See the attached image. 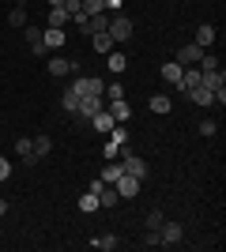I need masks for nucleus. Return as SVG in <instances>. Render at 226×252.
<instances>
[{
	"instance_id": "1",
	"label": "nucleus",
	"mask_w": 226,
	"mask_h": 252,
	"mask_svg": "<svg viewBox=\"0 0 226 252\" xmlns=\"http://www.w3.org/2000/svg\"><path fill=\"white\" fill-rule=\"evenodd\" d=\"M200 83L211 91V98H215L219 105L226 102V75H223V68H215V72H204V79H200Z\"/></svg>"
},
{
	"instance_id": "2",
	"label": "nucleus",
	"mask_w": 226,
	"mask_h": 252,
	"mask_svg": "<svg viewBox=\"0 0 226 252\" xmlns=\"http://www.w3.org/2000/svg\"><path fill=\"white\" fill-rule=\"evenodd\" d=\"M106 34L113 38V42H129V38H132V19H129V15H121V11H113Z\"/></svg>"
},
{
	"instance_id": "3",
	"label": "nucleus",
	"mask_w": 226,
	"mask_h": 252,
	"mask_svg": "<svg viewBox=\"0 0 226 252\" xmlns=\"http://www.w3.org/2000/svg\"><path fill=\"white\" fill-rule=\"evenodd\" d=\"M181 237H185V226H181V222H162V226H159V245H162V249L181 245Z\"/></svg>"
},
{
	"instance_id": "4",
	"label": "nucleus",
	"mask_w": 226,
	"mask_h": 252,
	"mask_svg": "<svg viewBox=\"0 0 226 252\" xmlns=\"http://www.w3.org/2000/svg\"><path fill=\"white\" fill-rule=\"evenodd\" d=\"M102 79H98V75H75V83L68 87V91H75V94L79 98H87V94H102Z\"/></svg>"
},
{
	"instance_id": "5",
	"label": "nucleus",
	"mask_w": 226,
	"mask_h": 252,
	"mask_svg": "<svg viewBox=\"0 0 226 252\" xmlns=\"http://www.w3.org/2000/svg\"><path fill=\"white\" fill-rule=\"evenodd\" d=\"M121 166H125V173H129V177H147V162H143L140 155H129V151L121 147Z\"/></svg>"
},
{
	"instance_id": "6",
	"label": "nucleus",
	"mask_w": 226,
	"mask_h": 252,
	"mask_svg": "<svg viewBox=\"0 0 226 252\" xmlns=\"http://www.w3.org/2000/svg\"><path fill=\"white\" fill-rule=\"evenodd\" d=\"M204 53H207V49H200L196 42H189V45H181V49H177V57H173V61L181 64V68H193V64L204 61Z\"/></svg>"
},
{
	"instance_id": "7",
	"label": "nucleus",
	"mask_w": 226,
	"mask_h": 252,
	"mask_svg": "<svg viewBox=\"0 0 226 252\" xmlns=\"http://www.w3.org/2000/svg\"><path fill=\"white\" fill-rule=\"evenodd\" d=\"M113 189H117L121 200H136V196H140V177H129V173H121V177L113 181Z\"/></svg>"
},
{
	"instance_id": "8",
	"label": "nucleus",
	"mask_w": 226,
	"mask_h": 252,
	"mask_svg": "<svg viewBox=\"0 0 226 252\" xmlns=\"http://www.w3.org/2000/svg\"><path fill=\"white\" fill-rule=\"evenodd\" d=\"M200 79H204V72L193 64V68H185V72H181V79H177V91H181V94H189L193 87H200Z\"/></svg>"
},
{
	"instance_id": "9",
	"label": "nucleus",
	"mask_w": 226,
	"mask_h": 252,
	"mask_svg": "<svg viewBox=\"0 0 226 252\" xmlns=\"http://www.w3.org/2000/svg\"><path fill=\"white\" fill-rule=\"evenodd\" d=\"M65 38H68V34L61 31V27H45V31H42V45H45L49 53L61 49V45H65Z\"/></svg>"
},
{
	"instance_id": "10",
	"label": "nucleus",
	"mask_w": 226,
	"mask_h": 252,
	"mask_svg": "<svg viewBox=\"0 0 226 252\" xmlns=\"http://www.w3.org/2000/svg\"><path fill=\"white\" fill-rule=\"evenodd\" d=\"M91 125H95V132H102V136H109V132H113V125H117V121L109 117V109H98V113L91 117Z\"/></svg>"
},
{
	"instance_id": "11",
	"label": "nucleus",
	"mask_w": 226,
	"mask_h": 252,
	"mask_svg": "<svg viewBox=\"0 0 226 252\" xmlns=\"http://www.w3.org/2000/svg\"><path fill=\"white\" fill-rule=\"evenodd\" d=\"M121 173H125V166H121V158H109V162H106V169L98 173V181H102V185H113V181H117Z\"/></svg>"
},
{
	"instance_id": "12",
	"label": "nucleus",
	"mask_w": 226,
	"mask_h": 252,
	"mask_svg": "<svg viewBox=\"0 0 226 252\" xmlns=\"http://www.w3.org/2000/svg\"><path fill=\"white\" fill-rule=\"evenodd\" d=\"M106 109H109V117H113L117 125H125V121H132V109H129V102H125V98H117V102H109Z\"/></svg>"
},
{
	"instance_id": "13",
	"label": "nucleus",
	"mask_w": 226,
	"mask_h": 252,
	"mask_svg": "<svg viewBox=\"0 0 226 252\" xmlns=\"http://www.w3.org/2000/svg\"><path fill=\"white\" fill-rule=\"evenodd\" d=\"M91 45H95V53H102V57H106V53H113V38H109L106 31H98V34H91Z\"/></svg>"
},
{
	"instance_id": "14",
	"label": "nucleus",
	"mask_w": 226,
	"mask_h": 252,
	"mask_svg": "<svg viewBox=\"0 0 226 252\" xmlns=\"http://www.w3.org/2000/svg\"><path fill=\"white\" fill-rule=\"evenodd\" d=\"M185 98H189L193 105H215V98H211V91H207L204 83H200V87H193V91H189Z\"/></svg>"
},
{
	"instance_id": "15",
	"label": "nucleus",
	"mask_w": 226,
	"mask_h": 252,
	"mask_svg": "<svg viewBox=\"0 0 226 252\" xmlns=\"http://www.w3.org/2000/svg\"><path fill=\"white\" fill-rule=\"evenodd\" d=\"M117 203H121V196H117L113 185H102V189H98V207H117Z\"/></svg>"
},
{
	"instance_id": "16",
	"label": "nucleus",
	"mask_w": 226,
	"mask_h": 252,
	"mask_svg": "<svg viewBox=\"0 0 226 252\" xmlns=\"http://www.w3.org/2000/svg\"><path fill=\"white\" fill-rule=\"evenodd\" d=\"M196 45H200V49H207V45L215 42V27H211V23H204V27H196V38H193Z\"/></svg>"
},
{
	"instance_id": "17",
	"label": "nucleus",
	"mask_w": 226,
	"mask_h": 252,
	"mask_svg": "<svg viewBox=\"0 0 226 252\" xmlns=\"http://www.w3.org/2000/svg\"><path fill=\"white\" fill-rule=\"evenodd\" d=\"M181 72H185V68H181V64H177V61H166V64H162V79H166V83H170V87H177V79H181Z\"/></svg>"
},
{
	"instance_id": "18",
	"label": "nucleus",
	"mask_w": 226,
	"mask_h": 252,
	"mask_svg": "<svg viewBox=\"0 0 226 252\" xmlns=\"http://www.w3.org/2000/svg\"><path fill=\"white\" fill-rule=\"evenodd\" d=\"M23 31H27V42H31V49L38 53V57H45V45H42V31H38V27H23Z\"/></svg>"
},
{
	"instance_id": "19",
	"label": "nucleus",
	"mask_w": 226,
	"mask_h": 252,
	"mask_svg": "<svg viewBox=\"0 0 226 252\" xmlns=\"http://www.w3.org/2000/svg\"><path fill=\"white\" fill-rule=\"evenodd\" d=\"M31 147H34V155H38V158H45L49 151H53V139L45 136V132H38V136L31 139Z\"/></svg>"
},
{
	"instance_id": "20",
	"label": "nucleus",
	"mask_w": 226,
	"mask_h": 252,
	"mask_svg": "<svg viewBox=\"0 0 226 252\" xmlns=\"http://www.w3.org/2000/svg\"><path fill=\"white\" fill-rule=\"evenodd\" d=\"M109 19H113V11H98V15H91V34H98V31H109Z\"/></svg>"
},
{
	"instance_id": "21",
	"label": "nucleus",
	"mask_w": 226,
	"mask_h": 252,
	"mask_svg": "<svg viewBox=\"0 0 226 252\" xmlns=\"http://www.w3.org/2000/svg\"><path fill=\"white\" fill-rule=\"evenodd\" d=\"M68 68H72V61H65V57H49V75H53V79L68 75Z\"/></svg>"
},
{
	"instance_id": "22",
	"label": "nucleus",
	"mask_w": 226,
	"mask_h": 252,
	"mask_svg": "<svg viewBox=\"0 0 226 252\" xmlns=\"http://www.w3.org/2000/svg\"><path fill=\"white\" fill-rule=\"evenodd\" d=\"M106 61H109V72H125V68H129V57H125V53H117V49H113V53H106Z\"/></svg>"
},
{
	"instance_id": "23",
	"label": "nucleus",
	"mask_w": 226,
	"mask_h": 252,
	"mask_svg": "<svg viewBox=\"0 0 226 252\" xmlns=\"http://www.w3.org/2000/svg\"><path fill=\"white\" fill-rule=\"evenodd\" d=\"M170 109H173L170 94H155V98H151V113H170Z\"/></svg>"
},
{
	"instance_id": "24",
	"label": "nucleus",
	"mask_w": 226,
	"mask_h": 252,
	"mask_svg": "<svg viewBox=\"0 0 226 252\" xmlns=\"http://www.w3.org/2000/svg\"><path fill=\"white\" fill-rule=\"evenodd\" d=\"M68 19H72V15H68L65 8H49V27H61V31H65Z\"/></svg>"
},
{
	"instance_id": "25",
	"label": "nucleus",
	"mask_w": 226,
	"mask_h": 252,
	"mask_svg": "<svg viewBox=\"0 0 226 252\" xmlns=\"http://www.w3.org/2000/svg\"><path fill=\"white\" fill-rule=\"evenodd\" d=\"M79 11L91 19V15H98V11H106V0H83V4H79Z\"/></svg>"
},
{
	"instance_id": "26",
	"label": "nucleus",
	"mask_w": 226,
	"mask_h": 252,
	"mask_svg": "<svg viewBox=\"0 0 226 252\" xmlns=\"http://www.w3.org/2000/svg\"><path fill=\"white\" fill-rule=\"evenodd\" d=\"M8 23H11V27H27V8H23V4H15V8L8 11Z\"/></svg>"
},
{
	"instance_id": "27",
	"label": "nucleus",
	"mask_w": 226,
	"mask_h": 252,
	"mask_svg": "<svg viewBox=\"0 0 226 252\" xmlns=\"http://www.w3.org/2000/svg\"><path fill=\"white\" fill-rule=\"evenodd\" d=\"M91 245H95V249H102V252H113V249H117V237H113V233H102V237H95Z\"/></svg>"
},
{
	"instance_id": "28",
	"label": "nucleus",
	"mask_w": 226,
	"mask_h": 252,
	"mask_svg": "<svg viewBox=\"0 0 226 252\" xmlns=\"http://www.w3.org/2000/svg\"><path fill=\"white\" fill-rule=\"evenodd\" d=\"M79 211H83V215H95V211H98V196H95V192L79 196Z\"/></svg>"
},
{
	"instance_id": "29",
	"label": "nucleus",
	"mask_w": 226,
	"mask_h": 252,
	"mask_svg": "<svg viewBox=\"0 0 226 252\" xmlns=\"http://www.w3.org/2000/svg\"><path fill=\"white\" fill-rule=\"evenodd\" d=\"M61 105H65V113L72 117V113H75V105H79V94H75V91H65V98H61Z\"/></svg>"
},
{
	"instance_id": "30",
	"label": "nucleus",
	"mask_w": 226,
	"mask_h": 252,
	"mask_svg": "<svg viewBox=\"0 0 226 252\" xmlns=\"http://www.w3.org/2000/svg\"><path fill=\"white\" fill-rule=\"evenodd\" d=\"M109 139L125 147V143H129V128H125V125H113V132H109Z\"/></svg>"
},
{
	"instance_id": "31",
	"label": "nucleus",
	"mask_w": 226,
	"mask_h": 252,
	"mask_svg": "<svg viewBox=\"0 0 226 252\" xmlns=\"http://www.w3.org/2000/svg\"><path fill=\"white\" fill-rule=\"evenodd\" d=\"M102 155H106V162H109V158H121V143L106 139V147H102Z\"/></svg>"
},
{
	"instance_id": "32",
	"label": "nucleus",
	"mask_w": 226,
	"mask_h": 252,
	"mask_svg": "<svg viewBox=\"0 0 226 252\" xmlns=\"http://www.w3.org/2000/svg\"><path fill=\"white\" fill-rule=\"evenodd\" d=\"M162 222H166V215H162V211H151L147 215V230H159Z\"/></svg>"
},
{
	"instance_id": "33",
	"label": "nucleus",
	"mask_w": 226,
	"mask_h": 252,
	"mask_svg": "<svg viewBox=\"0 0 226 252\" xmlns=\"http://www.w3.org/2000/svg\"><path fill=\"white\" fill-rule=\"evenodd\" d=\"M215 68H219V61H215V57H207V53H204V61H200V72H215Z\"/></svg>"
},
{
	"instance_id": "34",
	"label": "nucleus",
	"mask_w": 226,
	"mask_h": 252,
	"mask_svg": "<svg viewBox=\"0 0 226 252\" xmlns=\"http://www.w3.org/2000/svg\"><path fill=\"white\" fill-rule=\"evenodd\" d=\"M15 151H19V158H23V155H31V151H34V147H31V139L23 136V139H15Z\"/></svg>"
},
{
	"instance_id": "35",
	"label": "nucleus",
	"mask_w": 226,
	"mask_h": 252,
	"mask_svg": "<svg viewBox=\"0 0 226 252\" xmlns=\"http://www.w3.org/2000/svg\"><path fill=\"white\" fill-rule=\"evenodd\" d=\"M143 245H147V249H159V230H147V237H143Z\"/></svg>"
},
{
	"instance_id": "36",
	"label": "nucleus",
	"mask_w": 226,
	"mask_h": 252,
	"mask_svg": "<svg viewBox=\"0 0 226 252\" xmlns=\"http://www.w3.org/2000/svg\"><path fill=\"white\" fill-rule=\"evenodd\" d=\"M200 136H215V121H200Z\"/></svg>"
},
{
	"instance_id": "37",
	"label": "nucleus",
	"mask_w": 226,
	"mask_h": 252,
	"mask_svg": "<svg viewBox=\"0 0 226 252\" xmlns=\"http://www.w3.org/2000/svg\"><path fill=\"white\" fill-rule=\"evenodd\" d=\"M11 177V166H8V158L0 155V181H8Z\"/></svg>"
},
{
	"instance_id": "38",
	"label": "nucleus",
	"mask_w": 226,
	"mask_h": 252,
	"mask_svg": "<svg viewBox=\"0 0 226 252\" xmlns=\"http://www.w3.org/2000/svg\"><path fill=\"white\" fill-rule=\"evenodd\" d=\"M79 4H83V0H65V11H68V15H75V11H79Z\"/></svg>"
},
{
	"instance_id": "39",
	"label": "nucleus",
	"mask_w": 226,
	"mask_h": 252,
	"mask_svg": "<svg viewBox=\"0 0 226 252\" xmlns=\"http://www.w3.org/2000/svg\"><path fill=\"white\" fill-rule=\"evenodd\" d=\"M121 4L125 0H106V11H121Z\"/></svg>"
},
{
	"instance_id": "40",
	"label": "nucleus",
	"mask_w": 226,
	"mask_h": 252,
	"mask_svg": "<svg viewBox=\"0 0 226 252\" xmlns=\"http://www.w3.org/2000/svg\"><path fill=\"white\" fill-rule=\"evenodd\" d=\"M4 215H8V200H0V219H4Z\"/></svg>"
},
{
	"instance_id": "41",
	"label": "nucleus",
	"mask_w": 226,
	"mask_h": 252,
	"mask_svg": "<svg viewBox=\"0 0 226 252\" xmlns=\"http://www.w3.org/2000/svg\"><path fill=\"white\" fill-rule=\"evenodd\" d=\"M49 8H65V0H49Z\"/></svg>"
}]
</instances>
